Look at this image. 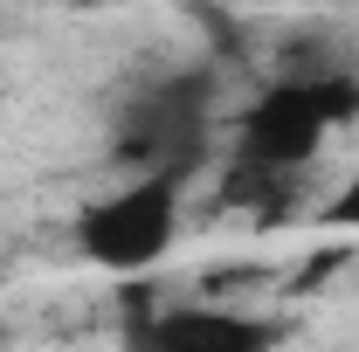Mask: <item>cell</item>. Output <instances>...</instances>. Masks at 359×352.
<instances>
[{
  "label": "cell",
  "mask_w": 359,
  "mask_h": 352,
  "mask_svg": "<svg viewBox=\"0 0 359 352\" xmlns=\"http://www.w3.org/2000/svg\"><path fill=\"white\" fill-rule=\"evenodd\" d=\"M187 7H222V0H187Z\"/></svg>",
  "instance_id": "6"
},
{
  "label": "cell",
  "mask_w": 359,
  "mask_h": 352,
  "mask_svg": "<svg viewBox=\"0 0 359 352\" xmlns=\"http://www.w3.org/2000/svg\"><path fill=\"white\" fill-rule=\"evenodd\" d=\"M359 118V76L325 62V69H290L242 111V166L249 173L283 180L290 166H304L339 125Z\"/></svg>",
  "instance_id": "1"
},
{
  "label": "cell",
  "mask_w": 359,
  "mask_h": 352,
  "mask_svg": "<svg viewBox=\"0 0 359 352\" xmlns=\"http://www.w3.org/2000/svg\"><path fill=\"white\" fill-rule=\"evenodd\" d=\"M332 221H339V228H359V173L339 187V201H332Z\"/></svg>",
  "instance_id": "5"
},
{
  "label": "cell",
  "mask_w": 359,
  "mask_h": 352,
  "mask_svg": "<svg viewBox=\"0 0 359 352\" xmlns=\"http://www.w3.org/2000/svg\"><path fill=\"white\" fill-rule=\"evenodd\" d=\"M208 125H215V76L208 69H187L166 76L145 97L125 104L118 118V159L138 173H194V159L208 152Z\"/></svg>",
  "instance_id": "3"
},
{
  "label": "cell",
  "mask_w": 359,
  "mask_h": 352,
  "mask_svg": "<svg viewBox=\"0 0 359 352\" xmlns=\"http://www.w3.org/2000/svg\"><path fill=\"white\" fill-rule=\"evenodd\" d=\"M76 256L111 276H138L152 269L180 242V173H132L125 187L97 194L76 228H69Z\"/></svg>",
  "instance_id": "2"
},
{
  "label": "cell",
  "mask_w": 359,
  "mask_h": 352,
  "mask_svg": "<svg viewBox=\"0 0 359 352\" xmlns=\"http://www.w3.org/2000/svg\"><path fill=\"white\" fill-rule=\"evenodd\" d=\"M276 346H283V325L235 304H180L138 332V352H276Z\"/></svg>",
  "instance_id": "4"
}]
</instances>
